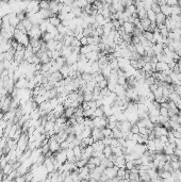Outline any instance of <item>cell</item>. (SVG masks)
<instances>
[{
  "instance_id": "cell-1",
  "label": "cell",
  "mask_w": 181,
  "mask_h": 182,
  "mask_svg": "<svg viewBox=\"0 0 181 182\" xmlns=\"http://www.w3.org/2000/svg\"><path fill=\"white\" fill-rule=\"evenodd\" d=\"M93 123H94V127L97 129H103L107 127V125H108V118L107 117H95V118H93Z\"/></svg>"
},
{
  "instance_id": "cell-2",
  "label": "cell",
  "mask_w": 181,
  "mask_h": 182,
  "mask_svg": "<svg viewBox=\"0 0 181 182\" xmlns=\"http://www.w3.org/2000/svg\"><path fill=\"white\" fill-rule=\"evenodd\" d=\"M54 159H56V162H59L60 164H64V163L67 162V155H66V150H63L61 149L60 151L54 155Z\"/></svg>"
},
{
  "instance_id": "cell-3",
  "label": "cell",
  "mask_w": 181,
  "mask_h": 182,
  "mask_svg": "<svg viewBox=\"0 0 181 182\" xmlns=\"http://www.w3.org/2000/svg\"><path fill=\"white\" fill-rule=\"evenodd\" d=\"M28 83H29V80L26 79V78H20L18 79L16 82H15V88H18V90H22V88H28Z\"/></svg>"
},
{
  "instance_id": "cell-4",
  "label": "cell",
  "mask_w": 181,
  "mask_h": 182,
  "mask_svg": "<svg viewBox=\"0 0 181 182\" xmlns=\"http://www.w3.org/2000/svg\"><path fill=\"white\" fill-rule=\"evenodd\" d=\"M90 136H92V138L94 140V142L101 141V140L103 138V135H102V133H101V130L100 129H97V128H94L93 130H92V134H90Z\"/></svg>"
},
{
  "instance_id": "cell-5",
  "label": "cell",
  "mask_w": 181,
  "mask_h": 182,
  "mask_svg": "<svg viewBox=\"0 0 181 182\" xmlns=\"http://www.w3.org/2000/svg\"><path fill=\"white\" fill-rule=\"evenodd\" d=\"M105 147V146L103 145L102 141H96V142H94V144L92 145L93 151H95V152H102Z\"/></svg>"
},
{
  "instance_id": "cell-6",
  "label": "cell",
  "mask_w": 181,
  "mask_h": 182,
  "mask_svg": "<svg viewBox=\"0 0 181 182\" xmlns=\"http://www.w3.org/2000/svg\"><path fill=\"white\" fill-rule=\"evenodd\" d=\"M122 29L125 30V32L127 34H131V35H132V33H133V31H134V25L133 24H130V22H125V24L122 25Z\"/></svg>"
},
{
  "instance_id": "cell-7",
  "label": "cell",
  "mask_w": 181,
  "mask_h": 182,
  "mask_svg": "<svg viewBox=\"0 0 181 182\" xmlns=\"http://www.w3.org/2000/svg\"><path fill=\"white\" fill-rule=\"evenodd\" d=\"M69 71H70V66L65 64L64 66H62V68L60 69V74L62 75L63 79H66L69 77Z\"/></svg>"
},
{
  "instance_id": "cell-8",
  "label": "cell",
  "mask_w": 181,
  "mask_h": 182,
  "mask_svg": "<svg viewBox=\"0 0 181 182\" xmlns=\"http://www.w3.org/2000/svg\"><path fill=\"white\" fill-rule=\"evenodd\" d=\"M160 10H161V13L165 17H169L171 15V7H168L167 4L163 5V7H160Z\"/></svg>"
},
{
  "instance_id": "cell-9",
  "label": "cell",
  "mask_w": 181,
  "mask_h": 182,
  "mask_svg": "<svg viewBox=\"0 0 181 182\" xmlns=\"http://www.w3.org/2000/svg\"><path fill=\"white\" fill-rule=\"evenodd\" d=\"M49 22H50V25H52L53 27H58V26H60L61 25V20H60V18L58 17V15H53V16H51L50 18H49Z\"/></svg>"
},
{
  "instance_id": "cell-10",
  "label": "cell",
  "mask_w": 181,
  "mask_h": 182,
  "mask_svg": "<svg viewBox=\"0 0 181 182\" xmlns=\"http://www.w3.org/2000/svg\"><path fill=\"white\" fill-rule=\"evenodd\" d=\"M165 20H166V17L164 16V15L162 14L161 12L158 13V14H157V17H156V24H157V26H158V25H163V24H165Z\"/></svg>"
},
{
  "instance_id": "cell-11",
  "label": "cell",
  "mask_w": 181,
  "mask_h": 182,
  "mask_svg": "<svg viewBox=\"0 0 181 182\" xmlns=\"http://www.w3.org/2000/svg\"><path fill=\"white\" fill-rule=\"evenodd\" d=\"M134 48H135V51H136L137 54H139L141 56H145V48L143 47V45L141 44V43L134 45Z\"/></svg>"
},
{
  "instance_id": "cell-12",
  "label": "cell",
  "mask_w": 181,
  "mask_h": 182,
  "mask_svg": "<svg viewBox=\"0 0 181 182\" xmlns=\"http://www.w3.org/2000/svg\"><path fill=\"white\" fill-rule=\"evenodd\" d=\"M101 133H102L103 137H109V138H113V133H112V130L110 128H103L101 129Z\"/></svg>"
},
{
  "instance_id": "cell-13",
  "label": "cell",
  "mask_w": 181,
  "mask_h": 182,
  "mask_svg": "<svg viewBox=\"0 0 181 182\" xmlns=\"http://www.w3.org/2000/svg\"><path fill=\"white\" fill-rule=\"evenodd\" d=\"M22 26L24 27V29L27 30V32H29L30 30L32 29V27H33V24H32L31 22H30V19H28V18H26V19H24L22 22Z\"/></svg>"
},
{
  "instance_id": "cell-14",
  "label": "cell",
  "mask_w": 181,
  "mask_h": 182,
  "mask_svg": "<svg viewBox=\"0 0 181 182\" xmlns=\"http://www.w3.org/2000/svg\"><path fill=\"white\" fill-rule=\"evenodd\" d=\"M156 17H157V14H156L152 10L147 11V18H148L151 22H156Z\"/></svg>"
},
{
  "instance_id": "cell-15",
  "label": "cell",
  "mask_w": 181,
  "mask_h": 182,
  "mask_svg": "<svg viewBox=\"0 0 181 182\" xmlns=\"http://www.w3.org/2000/svg\"><path fill=\"white\" fill-rule=\"evenodd\" d=\"M102 153L105 155V158H110L111 155H113V152H112V147H111V146H105V149H103V151H102Z\"/></svg>"
},
{
  "instance_id": "cell-16",
  "label": "cell",
  "mask_w": 181,
  "mask_h": 182,
  "mask_svg": "<svg viewBox=\"0 0 181 182\" xmlns=\"http://www.w3.org/2000/svg\"><path fill=\"white\" fill-rule=\"evenodd\" d=\"M143 36H144L147 41L150 42V43L152 44V39H154V33H152V32L144 31V32H143Z\"/></svg>"
},
{
  "instance_id": "cell-17",
  "label": "cell",
  "mask_w": 181,
  "mask_h": 182,
  "mask_svg": "<svg viewBox=\"0 0 181 182\" xmlns=\"http://www.w3.org/2000/svg\"><path fill=\"white\" fill-rule=\"evenodd\" d=\"M56 29H58V32H59V34H61V35L65 36V35H66L67 30H68V28H67V27H64L63 25L61 24L60 26H58V27H56Z\"/></svg>"
},
{
  "instance_id": "cell-18",
  "label": "cell",
  "mask_w": 181,
  "mask_h": 182,
  "mask_svg": "<svg viewBox=\"0 0 181 182\" xmlns=\"http://www.w3.org/2000/svg\"><path fill=\"white\" fill-rule=\"evenodd\" d=\"M105 116V114H103V111H102V109L101 108H97V109L95 110V112H94V118L95 117H103Z\"/></svg>"
},
{
  "instance_id": "cell-19",
  "label": "cell",
  "mask_w": 181,
  "mask_h": 182,
  "mask_svg": "<svg viewBox=\"0 0 181 182\" xmlns=\"http://www.w3.org/2000/svg\"><path fill=\"white\" fill-rule=\"evenodd\" d=\"M39 10H49L48 1H41L39 2Z\"/></svg>"
},
{
  "instance_id": "cell-20",
  "label": "cell",
  "mask_w": 181,
  "mask_h": 182,
  "mask_svg": "<svg viewBox=\"0 0 181 182\" xmlns=\"http://www.w3.org/2000/svg\"><path fill=\"white\" fill-rule=\"evenodd\" d=\"M160 116L168 117V109H166V108H160Z\"/></svg>"
},
{
  "instance_id": "cell-21",
  "label": "cell",
  "mask_w": 181,
  "mask_h": 182,
  "mask_svg": "<svg viewBox=\"0 0 181 182\" xmlns=\"http://www.w3.org/2000/svg\"><path fill=\"white\" fill-rule=\"evenodd\" d=\"M151 10L154 11L156 14H158V13L161 12V10H160V7L158 5L157 1H154V4H152V7H151Z\"/></svg>"
},
{
  "instance_id": "cell-22",
  "label": "cell",
  "mask_w": 181,
  "mask_h": 182,
  "mask_svg": "<svg viewBox=\"0 0 181 182\" xmlns=\"http://www.w3.org/2000/svg\"><path fill=\"white\" fill-rule=\"evenodd\" d=\"M171 166L173 168V172L174 170H179V167H180V162L177 161V162H171Z\"/></svg>"
},
{
  "instance_id": "cell-23",
  "label": "cell",
  "mask_w": 181,
  "mask_h": 182,
  "mask_svg": "<svg viewBox=\"0 0 181 182\" xmlns=\"http://www.w3.org/2000/svg\"><path fill=\"white\" fill-rule=\"evenodd\" d=\"M130 132H131L132 134H139V128L136 126V125H132Z\"/></svg>"
},
{
  "instance_id": "cell-24",
  "label": "cell",
  "mask_w": 181,
  "mask_h": 182,
  "mask_svg": "<svg viewBox=\"0 0 181 182\" xmlns=\"http://www.w3.org/2000/svg\"><path fill=\"white\" fill-rule=\"evenodd\" d=\"M133 167H134V163H133V162H126V165H125L126 170L130 172V170L132 169Z\"/></svg>"
},
{
  "instance_id": "cell-25",
  "label": "cell",
  "mask_w": 181,
  "mask_h": 182,
  "mask_svg": "<svg viewBox=\"0 0 181 182\" xmlns=\"http://www.w3.org/2000/svg\"><path fill=\"white\" fill-rule=\"evenodd\" d=\"M80 44H81V47H83V46H88V37L83 36L82 39H80Z\"/></svg>"
},
{
  "instance_id": "cell-26",
  "label": "cell",
  "mask_w": 181,
  "mask_h": 182,
  "mask_svg": "<svg viewBox=\"0 0 181 182\" xmlns=\"http://www.w3.org/2000/svg\"><path fill=\"white\" fill-rule=\"evenodd\" d=\"M166 4L168 7H175V5H178L179 2L176 0H168V1H166Z\"/></svg>"
},
{
  "instance_id": "cell-27",
  "label": "cell",
  "mask_w": 181,
  "mask_h": 182,
  "mask_svg": "<svg viewBox=\"0 0 181 182\" xmlns=\"http://www.w3.org/2000/svg\"><path fill=\"white\" fill-rule=\"evenodd\" d=\"M15 182H26V179H24V176H20V177H17L15 179Z\"/></svg>"
},
{
  "instance_id": "cell-28",
  "label": "cell",
  "mask_w": 181,
  "mask_h": 182,
  "mask_svg": "<svg viewBox=\"0 0 181 182\" xmlns=\"http://www.w3.org/2000/svg\"><path fill=\"white\" fill-rule=\"evenodd\" d=\"M178 80H179V82L181 83V73L178 74Z\"/></svg>"
}]
</instances>
